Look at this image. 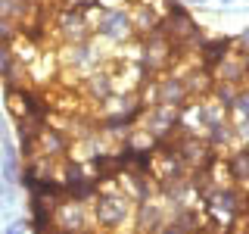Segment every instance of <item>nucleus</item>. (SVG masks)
Wrapping results in <instances>:
<instances>
[{
  "instance_id": "14",
  "label": "nucleus",
  "mask_w": 249,
  "mask_h": 234,
  "mask_svg": "<svg viewBox=\"0 0 249 234\" xmlns=\"http://www.w3.org/2000/svg\"><path fill=\"white\" fill-rule=\"evenodd\" d=\"M233 116H237V122H246L249 119V84H243L237 94V103H233Z\"/></svg>"
},
{
  "instance_id": "7",
  "label": "nucleus",
  "mask_w": 249,
  "mask_h": 234,
  "mask_svg": "<svg viewBox=\"0 0 249 234\" xmlns=\"http://www.w3.org/2000/svg\"><path fill=\"white\" fill-rule=\"evenodd\" d=\"M159 103H168V106H178L184 109L190 103V94H187V84L178 72H165L159 78Z\"/></svg>"
},
{
  "instance_id": "2",
  "label": "nucleus",
  "mask_w": 249,
  "mask_h": 234,
  "mask_svg": "<svg viewBox=\"0 0 249 234\" xmlns=\"http://www.w3.org/2000/svg\"><path fill=\"white\" fill-rule=\"evenodd\" d=\"M53 225H56V231H62V234H81V231H90L93 225H97V218L88 213V203L62 200V203H56V209H53Z\"/></svg>"
},
{
  "instance_id": "6",
  "label": "nucleus",
  "mask_w": 249,
  "mask_h": 234,
  "mask_svg": "<svg viewBox=\"0 0 249 234\" xmlns=\"http://www.w3.org/2000/svg\"><path fill=\"white\" fill-rule=\"evenodd\" d=\"M233 44H237L233 38H206V44L199 47V57H196L199 66L206 69V72L215 75V69L233 53Z\"/></svg>"
},
{
  "instance_id": "8",
  "label": "nucleus",
  "mask_w": 249,
  "mask_h": 234,
  "mask_svg": "<svg viewBox=\"0 0 249 234\" xmlns=\"http://www.w3.org/2000/svg\"><path fill=\"white\" fill-rule=\"evenodd\" d=\"M165 222H168V218H165V206H159L156 200H150V203H140V206H137L134 231L137 234H159Z\"/></svg>"
},
{
  "instance_id": "15",
  "label": "nucleus",
  "mask_w": 249,
  "mask_h": 234,
  "mask_svg": "<svg viewBox=\"0 0 249 234\" xmlns=\"http://www.w3.org/2000/svg\"><path fill=\"white\" fill-rule=\"evenodd\" d=\"M159 234H190V231H187L184 225L178 222V218H168V222L162 225V231H159Z\"/></svg>"
},
{
  "instance_id": "13",
  "label": "nucleus",
  "mask_w": 249,
  "mask_h": 234,
  "mask_svg": "<svg viewBox=\"0 0 249 234\" xmlns=\"http://www.w3.org/2000/svg\"><path fill=\"white\" fill-rule=\"evenodd\" d=\"M3 178H6V181H19V178H22V169H19V162H16V150H13V147H6V159H3Z\"/></svg>"
},
{
  "instance_id": "1",
  "label": "nucleus",
  "mask_w": 249,
  "mask_h": 234,
  "mask_svg": "<svg viewBox=\"0 0 249 234\" xmlns=\"http://www.w3.org/2000/svg\"><path fill=\"white\" fill-rule=\"evenodd\" d=\"M131 215V197L122 191V181L100 187L97 200H93V218L103 231H115L128 222Z\"/></svg>"
},
{
  "instance_id": "5",
  "label": "nucleus",
  "mask_w": 249,
  "mask_h": 234,
  "mask_svg": "<svg viewBox=\"0 0 249 234\" xmlns=\"http://www.w3.org/2000/svg\"><path fill=\"white\" fill-rule=\"evenodd\" d=\"M162 16H165V13H162V6L156 3V0H137V3H134V10H131L134 41H140V38H146V35H153Z\"/></svg>"
},
{
  "instance_id": "12",
  "label": "nucleus",
  "mask_w": 249,
  "mask_h": 234,
  "mask_svg": "<svg viewBox=\"0 0 249 234\" xmlns=\"http://www.w3.org/2000/svg\"><path fill=\"white\" fill-rule=\"evenodd\" d=\"M19 38H22V22L0 16V44H10V47H13Z\"/></svg>"
},
{
  "instance_id": "4",
  "label": "nucleus",
  "mask_w": 249,
  "mask_h": 234,
  "mask_svg": "<svg viewBox=\"0 0 249 234\" xmlns=\"http://www.w3.org/2000/svg\"><path fill=\"white\" fill-rule=\"evenodd\" d=\"M97 31L109 41H131L134 38V25H131V13L122 10V6H112V10L100 13Z\"/></svg>"
},
{
  "instance_id": "9",
  "label": "nucleus",
  "mask_w": 249,
  "mask_h": 234,
  "mask_svg": "<svg viewBox=\"0 0 249 234\" xmlns=\"http://www.w3.org/2000/svg\"><path fill=\"white\" fill-rule=\"evenodd\" d=\"M81 91H84V100H100V103H106V100L115 97V78L109 72H90L81 81Z\"/></svg>"
},
{
  "instance_id": "3",
  "label": "nucleus",
  "mask_w": 249,
  "mask_h": 234,
  "mask_svg": "<svg viewBox=\"0 0 249 234\" xmlns=\"http://www.w3.org/2000/svg\"><path fill=\"white\" fill-rule=\"evenodd\" d=\"M88 166H90V175L100 181V187L122 181V175L128 172V162H124V156L119 150H100L97 156H90Z\"/></svg>"
},
{
  "instance_id": "11",
  "label": "nucleus",
  "mask_w": 249,
  "mask_h": 234,
  "mask_svg": "<svg viewBox=\"0 0 249 234\" xmlns=\"http://www.w3.org/2000/svg\"><path fill=\"white\" fill-rule=\"evenodd\" d=\"M237 94H240V88H237V84H228V81H215L212 100H215V103L224 109V113H233V103H237Z\"/></svg>"
},
{
  "instance_id": "10",
  "label": "nucleus",
  "mask_w": 249,
  "mask_h": 234,
  "mask_svg": "<svg viewBox=\"0 0 249 234\" xmlns=\"http://www.w3.org/2000/svg\"><path fill=\"white\" fill-rule=\"evenodd\" d=\"M215 78L218 81H228V84H237V88L249 84V69H246L243 57H240V53H231V57L215 69Z\"/></svg>"
},
{
  "instance_id": "17",
  "label": "nucleus",
  "mask_w": 249,
  "mask_h": 234,
  "mask_svg": "<svg viewBox=\"0 0 249 234\" xmlns=\"http://www.w3.org/2000/svg\"><path fill=\"white\" fill-rule=\"evenodd\" d=\"M134 234H137V231H134Z\"/></svg>"
},
{
  "instance_id": "16",
  "label": "nucleus",
  "mask_w": 249,
  "mask_h": 234,
  "mask_svg": "<svg viewBox=\"0 0 249 234\" xmlns=\"http://www.w3.org/2000/svg\"><path fill=\"white\" fill-rule=\"evenodd\" d=\"M6 234H25V222H13L10 228H6Z\"/></svg>"
}]
</instances>
